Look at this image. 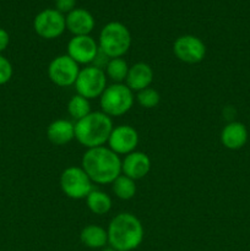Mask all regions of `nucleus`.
<instances>
[{"label":"nucleus","mask_w":250,"mask_h":251,"mask_svg":"<svg viewBox=\"0 0 250 251\" xmlns=\"http://www.w3.org/2000/svg\"><path fill=\"white\" fill-rule=\"evenodd\" d=\"M81 167L92 183L112 184L122 174V158L108 146L88 149L81 159Z\"/></svg>","instance_id":"f257e3e1"},{"label":"nucleus","mask_w":250,"mask_h":251,"mask_svg":"<svg viewBox=\"0 0 250 251\" xmlns=\"http://www.w3.org/2000/svg\"><path fill=\"white\" fill-rule=\"evenodd\" d=\"M108 244L117 251H132L141 245L145 229L141 221L130 212L118 213L107 228Z\"/></svg>","instance_id":"f03ea898"},{"label":"nucleus","mask_w":250,"mask_h":251,"mask_svg":"<svg viewBox=\"0 0 250 251\" xmlns=\"http://www.w3.org/2000/svg\"><path fill=\"white\" fill-rule=\"evenodd\" d=\"M113 127V119L103 112H91L75 123V140L86 150L105 146Z\"/></svg>","instance_id":"7ed1b4c3"},{"label":"nucleus","mask_w":250,"mask_h":251,"mask_svg":"<svg viewBox=\"0 0 250 251\" xmlns=\"http://www.w3.org/2000/svg\"><path fill=\"white\" fill-rule=\"evenodd\" d=\"M98 47L100 53L105 55V58H123L131 47V33L122 22H108L100 29Z\"/></svg>","instance_id":"20e7f679"},{"label":"nucleus","mask_w":250,"mask_h":251,"mask_svg":"<svg viewBox=\"0 0 250 251\" xmlns=\"http://www.w3.org/2000/svg\"><path fill=\"white\" fill-rule=\"evenodd\" d=\"M134 102V92L125 83H112L100 97V112L110 118L122 117L131 109Z\"/></svg>","instance_id":"39448f33"},{"label":"nucleus","mask_w":250,"mask_h":251,"mask_svg":"<svg viewBox=\"0 0 250 251\" xmlns=\"http://www.w3.org/2000/svg\"><path fill=\"white\" fill-rule=\"evenodd\" d=\"M108 77L104 70L97 65H87L81 69L74 85L76 93L88 100L100 98L107 88Z\"/></svg>","instance_id":"423d86ee"},{"label":"nucleus","mask_w":250,"mask_h":251,"mask_svg":"<svg viewBox=\"0 0 250 251\" xmlns=\"http://www.w3.org/2000/svg\"><path fill=\"white\" fill-rule=\"evenodd\" d=\"M60 188L66 198L83 200L93 190V183L82 167L71 166L61 173Z\"/></svg>","instance_id":"0eeeda50"},{"label":"nucleus","mask_w":250,"mask_h":251,"mask_svg":"<svg viewBox=\"0 0 250 251\" xmlns=\"http://www.w3.org/2000/svg\"><path fill=\"white\" fill-rule=\"evenodd\" d=\"M33 29L43 39L59 38L66 29L65 15L56 9H44L36 15L33 20Z\"/></svg>","instance_id":"6e6552de"},{"label":"nucleus","mask_w":250,"mask_h":251,"mask_svg":"<svg viewBox=\"0 0 250 251\" xmlns=\"http://www.w3.org/2000/svg\"><path fill=\"white\" fill-rule=\"evenodd\" d=\"M80 65L68 54L58 55L49 63L48 77L58 87L74 86L80 73Z\"/></svg>","instance_id":"1a4fd4ad"},{"label":"nucleus","mask_w":250,"mask_h":251,"mask_svg":"<svg viewBox=\"0 0 250 251\" xmlns=\"http://www.w3.org/2000/svg\"><path fill=\"white\" fill-rule=\"evenodd\" d=\"M173 53L185 64H199L205 59L206 46L194 34H183L174 41Z\"/></svg>","instance_id":"9d476101"},{"label":"nucleus","mask_w":250,"mask_h":251,"mask_svg":"<svg viewBox=\"0 0 250 251\" xmlns=\"http://www.w3.org/2000/svg\"><path fill=\"white\" fill-rule=\"evenodd\" d=\"M68 55L78 65H91L100 54L98 42L92 36H73L68 43Z\"/></svg>","instance_id":"9b49d317"},{"label":"nucleus","mask_w":250,"mask_h":251,"mask_svg":"<svg viewBox=\"0 0 250 251\" xmlns=\"http://www.w3.org/2000/svg\"><path fill=\"white\" fill-rule=\"evenodd\" d=\"M140 137L139 132L131 125H118L113 127L110 136L108 139V147L118 156H126L136 151Z\"/></svg>","instance_id":"f8f14e48"},{"label":"nucleus","mask_w":250,"mask_h":251,"mask_svg":"<svg viewBox=\"0 0 250 251\" xmlns=\"http://www.w3.org/2000/svg\"><path fill=\"white\" fill-rule=\"evenodd\" d=\"M151 171V159L145 152L134 151L122 159V174L135 181L145 178Z\"/></svg>","instance_id":"ddd939ff"},{"label":"nucleus","mask_w":250,"mask_h":251,"mask_svg":"<svg viewBox=\"0 0 250 251\" xmlns=\"http://www.w3.org/2000/svg\"><path fill=\"white\" fill-rule=\"evenodd\" d=\"M66 29L73 36H90L95 28V17L88 10L76 7L65 15Z\"/></svg>","instance_id":"4468645a"},{"label":"nucleus","mask_w":250,"mask_h":251,"mask_svg":"<svg viewBox=\"0 0 250 251\" xmlns=\"http://www.w3.org/2000/svg\"><path fill=\"white\" fill-rule=\"evenodd\" d=\"M154 74L152 70L151 65L147 63L140 61V63L134 64L129 68L125 85L132 91V92H139V91L145 90L147 87H151L153 82Z\"/></svg>","instance_id":"2eb2a0df"},{"label":"nucleus","mask_w":250,"mask_h":251,"mask_svg":"<svg viewBox=\"0 0 250 251\" xmlns=\"http://www.w3.org/2000/svg\"><path fill=\"white\" fill-rule=\"evenodd\" d=\"M47 139L55 146H64L75 140V123L56 119L47 127Z\"/></svg>","instance_id":"dca6fc26"},{"label":"nucleus","mask_w":250,"mask_h":251,"mask_svg":"<svg viewBox=\"0 0 250 251\" xmlns=\"http://www.w3.org/2000/svg\"><path fill=\"white\" fill-rule=\"evenodd\" d=\"M248 130L243 123L230 122L221 132V142L228 150H239L247 144Z\"/></svg>","instance_id":"f3484780"},{"label":"nucleus","mask_w":250,"mask_h":251,"mask_svg":"<svg viewBox=\"0 0 250 251\" xmlns=\"http://www.w3.org/2000/svg\"><path fill=\"white\" fill-rule=\"evenodd\" d=\"M80 240L90 249H104L108 244L107 229L97 225H88L81 230Z\"/></svg>","instance_id":"a211bd4d"},{"label":"nucleus","mask_w":250,"mask_h":251,"mask_svg":"<svg viewBox=\"0 0 250 251\" xmlns=\"http://www.w3.org/2000/svg\"><path fill=\"white\" fill-rule=\"evenodd\" d=\"M85 200L88 210L97 216L107 215L112 210L113 201L110 196L104 191L98 190V189H93Z\"/></svg>","instance_id":"6ab92c4d"},{"label":"nucleus","mask_w":250,"mask_h":251,"mask_svg":"<svg viewBox=\"0 0 250 251\" xmlns=\"http://www.w3.org/2000/svg\"><path fill=\"white\" fill-rule=\"evenodd\" d=\"M110 185H112L113 194L120 200H131L136 194V181L124 174H120Z\"/></svg>","instance_id":"aec40b11"},{"label":"nucleus","mask_w":250,"mask_h":251,"mask_svg":"<svg viewBox=\"0 0 250 251\" xmlns=\"http://www.w3.org/2000/svg\"><path fill=\"white\" fill-rule=\"evenodd\" d=\"M129 64L123 58L108 59L105 65V75L113 81V83H124L129 73Z\"/></svg>","instance_id":"412c9836"},{"label":"nucleus","mask_w":250,"mask_h":251,"mask_svg":"<svg viewBox=\"0 0 250 251\" xmlns=\"http://www.w3.org/2000/svg\"><path fill=\"white\" fill-rule=\"evenodd\" d=\"M66 109H68L69 115L75 120V123L83 119L85 117H87V115L92 112V110H91L90 100H88L87 98L82 97V96L77 95V93L74 95L73 97L69 100Z\"/></svg>","instance_id":"4be33fe9"},{"label":"nucleus","mask_w":250,"mask_h":251,"mask_svg":"<svg viewBox=\"0 0 250 251\" xmlns=\"http://www.w3.org/2000/svg\"><path fill=\"white\" fill-rule=\"evenodd\" d=\"M135 100L139 103L140 107L145 108V109H152V108L157 107L159 104V102H161V95L154 88L147 87L145 90L136 92Z\"/></svg>","instance_id":"5701e85b"},{"label":"nucleus","mask_w":250,"mask_h":251,"mask_svg":"<svg viewBox=\"0 0 250 251\" xmlns=\"http://www.w3.org/2000/svg\"><path fill=\"white\" fill-rule=\"evenodd\" d=\"M12 74H14V69H12L11 63L0 54V86L9 82L12 77Z\"/></svg>","instance_id":"b1692460"},{"label":"nucleus","mask_w":250,"mask_h":251,"mask_svg":"<svg viewBox=\"0 0 250 251\" xmlns=\"http://www.w3.org/2000/svg\"><path fill=\"white\" fill-rule=\"evenodd\" d=\"M54 9L58 10L63 15H68L69 12L76 9V0H54Z\"/></svg>","instance_id":"393cba45"},{"label":"nucleus","mask_w":250,"mask_h":251,"mask_svg":"<svg viewBox=\"0 0 250 251\" xmlns=\"http://www.w3.org/2000/svg\"><path fill=\"white\" fill-rule=\"evenodd\" d=\"M9 43H10L9 33H7L6 29H4L0 27V54H1L2 51L7 48Z\"/></svg>","instance_id":"a878e982"},{"label":"nucleus","mask_w":250,"mask_h":251,"mask_svg":"<svg viewBox=\"0 0 250 251\" xmlns=\"http://www.w3.org/2000/svg\"><path fill=\"white\" fill-rule=\"evenodd\" d=\"M100 251H117V250H114V249H112V248H104V249H102Z\"/></svg>","instance_id":"bb28decb"}]
</instances>
